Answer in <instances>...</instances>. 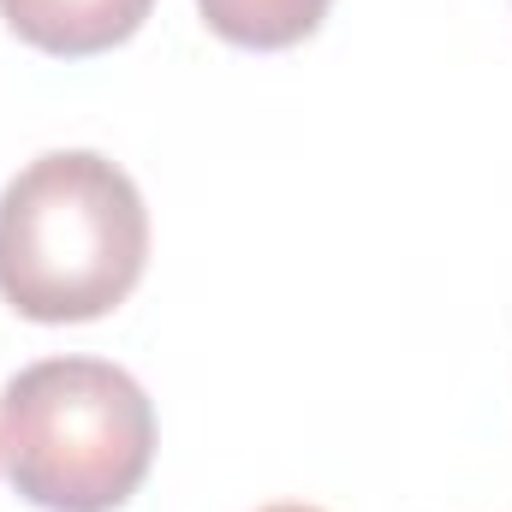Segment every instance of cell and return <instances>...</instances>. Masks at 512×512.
Wrapping results in <instances>:
<instances>
[{"instance_id":"obj_1","label":"cell","mask_w":512,"mask_h":512,"mask_svg":"<svg viewBox=\"0 0 512 512\" xmlns=\"http://www.w3.org/2000/svg\"><path fill=\"white\" fill-rule=\"evenodd\" d=\"M149 262V209L120 161L96 149L36 155L0 191V298L24 322H96L120 310Z\"/></svg>"},{"instance_id":"obj_2","label":"cell","mask_w":512,"mask_h":512,"mask_svg":"<svg viewBox=\"0 0 512 512\" xmlns=\"http://www.w3.org/2000/svg\"><path fill=\"white\" fill-rule=\"evenodd\" d=\"M0 459L42 512H114L149 477L155 405L120 364L42 358L0 393Z\"/></svg>"},{"instance_id":"obj_3","label":"cell","mask_w":512,"mask_h":512,"mask_svg":"<svg viewBox=\"0 0 512 512\" xmlns=\"http://www.w3.org/2000/svg\"><path fill=\"white\" fill-rule=\"evenodd\" d=\"M155 0H0V18L18 42L54 60H90L131 42Z\"/></svg>"},{"instance_id":"obj_4","label":"cell","mask_w":512,"mask_h":512,"mask_svg":"<svg viewBox=\"0 0 512 512\" xmlns=\"http://www.w3.org/2000/svg\"><path fill=\"white\" fill-rule=\"evenodd\" d=\"M334 0H197L203 24L233 42V48H256V54H274V48H298L304 36L322 30Z\"/></svg>"},{"instance_id":"obj_5","label":"cell","mask_w":512,"mask_h":512,"mask_svg":"<svg viewBox=\"0 0 512 512\" xmlns=\"http://www.w3.org/2000/svg\"><path fill=\"white\" fill-rule=\"evenodd\" d=\"M262 512H322V507H262Z\"/></svg>"}]
</instances>
